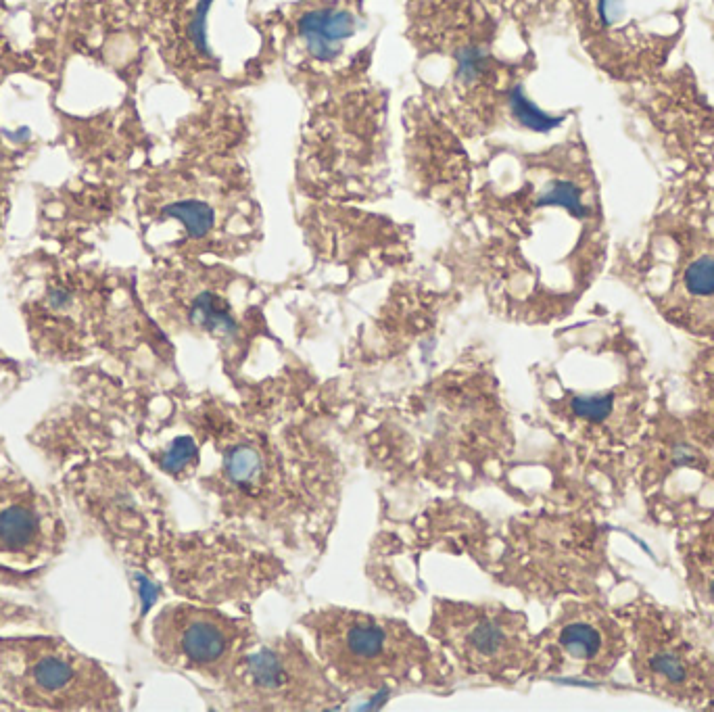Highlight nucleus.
Masks as SVG:
<instances>
[{
  "mask_svg": "<svg viewBox=\"0 0 714 712\" xmlns=\"http://www.w3.org/2000/svg\"><path fill=\"white\" fill-rule=\"evenodd\" d=\"M316 652L337 685L357 692L443 683L449 664L441 650L406 623L347 608L303 616Z\"/></svg>",
  "mask_w": 714,
  "mask_h": 712,
  "instance_id": "nucleus-1",
  "label": "nucleus"
},
{
  "mask_svg": "<svg viewBox=\"0 0 714 712\" xmlns=\"http://www.w3.org/2000/svg\"><path fill=\"white\" fill-rule=\"evenodd\" d=\"M0 698L23 710H117L103 664L55 635L0 637Z\"/></svg>",
  "mask_w": 714,
  "mask_h": 712,
  "instance_id": "nucleus-2",
  "label": "nucleus"
},
{
  "mask_svg": "<svg viewBox=\"0 0 714 712\" xmlns=\"http://www.w3.org/2000/svg\"><path fill=\"white\" fill-rule=\"evenodd\" d=\"M629 635L635 681L666 702L714 706V650L692 619L652 600L618 610Z\"/></svg>",
  "mask_w": 714,
  "mask_h": 712,
  "instance_id": "nucleus-3",
  "label": "nucleus"
},
{
  "mask_svg": "<svg viewBox=\"0 0 714 712\" xmlns=\"http://www.w3.org/2000/svg\"><path fill=\"white\" fill-rule=\"evenodd\" d=\"M431 635L460 669L474 677L516 681L537 671L535 637L527 616L502 604L437 600Z\"/></svg>",
  "mask_w": 714,
  "mask_h": 712,
  "instance_id": "nucleus-4",
  "label": "nucleus"
},
{
  "mask_svg": "<svg viewBox=\"0 0 714 712\" xmlns=\"http://www.w3.org/2000/svg\"><path fill=\"white\" fill-rule=\"evenodd\" d=\"M253 639L245 621L186 602L161 608L153 621V646L163 664L222 685L251 650Z\"/></svg>",
  "mask_w": 714,
  "mask_h": 712,
  "instance_id": "nucleus-5",
  "label": "nucleus"
},
{
  "mask_svg": "<svg viewBox=\"0 0 714 712\" xmlns=\"http://www.w3.org/2000/svg\"><path fill=\"white\" fill-rule=\"evenodd\" d=\"M335 679L295 637L247 652L226 687L245 708L312 710L339 700Z\"/></svg>",
  "mask_w": 714,
  "mask_h": 712,
  "instance_id": "nucleus-6",
  "label": "nucleus"
},
{
  "mask_svg": "<svg viewBox=\"0 0 714 712\" xmlns=\"http://www.w3.org/2000/svg\"><path fill=\"white\" fill-rule=\"evenodd\" d=\"M629 654L621 614L600 602H568L535 637L537 671L589 681L608 679Z\"/></svg>",
  "mask_w": 714,
  "mask_h": 712,
  "instance_id": "nucleus-7",
  "label": "nucleus"
},
{
  "mask_svg": "<svg viewBox=\"0 0 714 712\" xmlns=\"http://www.w3.org/2000/svg\"><path fill=\"white\" fill-rule=\"evenodd\" d=\"M63 537L49 497L15 468L0 466V562L38 566L59 552Z\"/></svg>",
  "mask_w": 714,
  "mask_h": 712,
  "instance_id": "nucleus-8",
  "label": "nucleus"
},
{
  "mask_svg": "<svg viewBox=\"0 0 714 712\" xmlns=\"http://www.w3.org/2000/svg\"><path fill=\"white\" fill-rule=\"evenodd\" d=\"M679 556L700 621L714 633V518H704L681 535Z\"/></svg>",
  "mask_w": 714,
  "mask_h": 712,
  "instance_id": "nucleus-9",
  "label": "nucleus"
},
{
  "mask_svg": "<svg viewBox=\"0 0 714 712\" xmlns=\"http://www.w3.org/2000/svg\"><path fill=\"white\" fill-rule=\"evenodd\" d=\"M297 32L314 59L335 61L343 53V42L355 36L357 17L337 7L314 9L299 17Z\"/></svg>",
  "mask_w": 714,
  "mask_h": 712,
  "instance_id": "nucleus-10",
  "label": "nucleus"
},
{
  "mask_svg": "<svg viewBox=\"0 0 714 712\" xmlns=\"http://www.w3.org/2000/svg\"><path fill=\"white\" fill-rule=\"evenodd\" d=\"M184 320L213 337H234L238 324L230 312L228 303L216 295V291L201 289L184 303Z\"/></svg>",
  "mask_w": 714,
  "mask_h": 712,
  "instance_id": "nucleus-11",
  "label": "nucleus"
},
{
  "mask_svg": "<svg viewBox=\"0 0 714 712\" xmlns=\"http://www.w3.org/2000/svg\"><path fill=\"white\" fill-rule=\"evenodd\" d=\"M159 218L161 220H174L178 222L188 239L201 241L211 234L216 226V211L205 201L199 199H180L159 205Z\"/></svg>",
  "mask_w": 714,
  "mask_h": 712,
  "instance_id": "nucleus-12",
  "label": "nucleus"
},
{
  "mask_svg": "<svg viewBox=\"0 0 714 712\" xmlns=\"http://www.w3.org/2000/svg\"><path fill=\"white\" fill-rule=\"evenodd\" d=\"M510 109H512V115L516 117V122H520L522 126L533 130V132H543V134L552 132L564 122V117L545 113L533 101H529L525 90H522L520 86L512 88V92H510Z\"/></svg>",
  "mask_w": 714,
  "mask_h": 712,
  "instance_id": "nucleus-13",
  "label": "nucleus"
},
{
  "mask_svg": "<svg viewBox=\"0 0 714 712\" xmlns=\"http://www.w3.org/2000/svg\"><path fill=\"white\" fill-rule=\"evenodd\" d=\"M683 289L694 299H714V253L689 261L683 270Z\"/></svg>",
  "mask_w": 714,
  "mask_h": 712,
  "instance_id": "nucleus-14",
  "label": "nucleus"
},
{
  "mask_svg": "<svg viewBox=\"0 0 714 712\" xmlns=\"http://www.w3.org/2000/svg\"><path fill=\"white\" fill-rule=\"evenodd\" d=\"M539 205L562 207L570 213V216L581 218V220L587 218V207L583 205L581 188L573 182H566V180H558V182H552L550 186H547L545 193L539 197Z\"/></svg>",
  "mask_w": 714,
  "mask_h": 712,
  "instance_id": "nucleus-15",
  "label": "nucleus"
},
{
  "mask_svg": "<svg viewBox=\"0 0 714 712\" xmlns=\"http://www.w3.org/2000/svg\"><path fill=\"white\" fill-rule=\"evenodd\" d=\"M211 3H213V0H201V3L197 5V9H195L193 19H190V26H188L190 40H193V44L197 46V49L203 55H211L209 44H207V15H209V9H211Z\"/></svg>",
  "mask_w": 714,
  "mask_h": 712,
  "instance_id": "nucleus-16",
  "label": "nucleus"
},
{
  "mask_svg": "<svg viewBox=\"0 0 714 712\" xmlns=\"http://www.w3.org/2000/svg\"><path fill=\"white\" fill-rule=\"evenodd\" d=\"M485 65V53L479 46H466L458 53V74L464 80H474L481 74V69Z\"/></svg>",
  "mask_w": 714,
  "mask_h": 712,
  "instance_id": "nucleus-17",
  "label": "nucleus"
},
{
  "mask_svg": "<svg viewBox=\"0 0 714 712\" xmlns=\"http://www.w3.org/2000/svg\"><path fill=\"white\" fill-rule=\"evenodd\" d=\"M595 9H598V17L606 28L627 19V0H598Z\"/></svg>",
  "mask_w": 714,
  "mask_h": 712,
  "instance_id": "nucleus-18",
  "label": "nucleus"
}]
</instances>
